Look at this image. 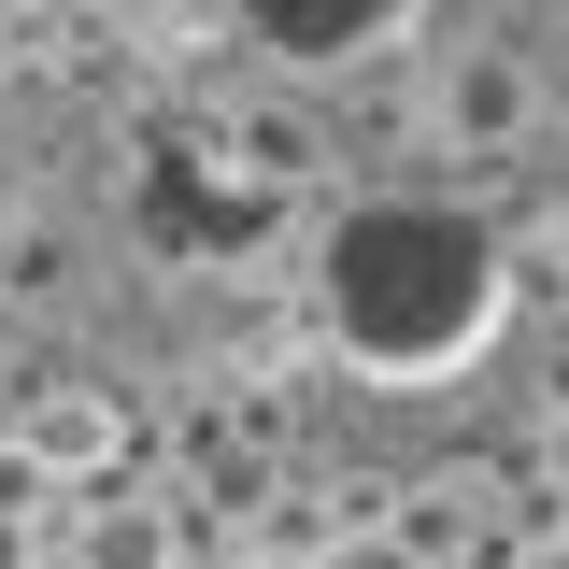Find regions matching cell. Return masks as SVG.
Instances as JSON below:
<instances>
[{
	"label": "cell",
	"instance_id": "277c9868",
	"mask_svg": "<svg viewBox=\"0 0 569 569\" xmlns=\"http://www.w3.org/2000/svg\"><path fill=\"white\" fill-rule=\"evenodd\" d=\"M114 441H129V399H114V385H43V399L14 413V456H29V470H100Z\"/></svg>",
	"mask_w": 569,
	"mask_h": 569
},
{
	"label": "cell",
	"instance_id": "3957f363",
	"mask_svg": "<svg viewBox=\"0 0 569 569\" xmlns=\"http://www.w3.org/2000/svg\"><path fill=\"white\" fill-rule=\"evenodd\" d=\"M427 100H441V142H470V157H512L527 142V58L512 43H441V71H427Z\"/></svg>",
	"mask_w": 569,
	"mask_h": 569
},
{
	"label": "cell",
	"instance_id": "7a4b0ae2",
	"mask_svg": "<svg viewBox=\"0 0 569 569\" xmlns=\"http://www.w3.org/2000/svg\"><path fill=\"white\" fill-rule=\"evenodd\" d=\"M213 29L242 43V58H271V71H356V58H385L399 29H413L427 0H200Z\"/></svg>",
	"mask_w": 569,
	"mask_h": 569
},
{
	"label": "cell",
	"instance_id": "6da1fadb",
	"mask_svg": "<svg viewBox=\"0 0 569 569\" xmlns=\"http://www.w3.org/2000/svg\"><path fill=\"white\" fill-rule=\"evenodd\" d=\"M299 313H313V342L342 356L356 385L441 399V385H470L512 342L527 257L456 186H342V200H313V228H299Z\"/></svg>",
	"mask_w": 569,
	"mask_h": 569
}]
</instances>
